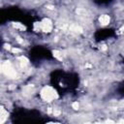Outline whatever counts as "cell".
<instances>
[{"label": "cell", "mask_w": 124, "mask_h": 124, "mask_svg": "<svg viewBox=\"0 0 124 124\" xmlns=\"http://www.w3.org/2000/svg\"><path fill=\"white\" fill-rule=\"evenodd\" d=\"M58 97L57 92L51 86H46L41 91V98L46 102H51Z\"/></svg>", "instance_id": "6da1fadb"}, {"label": "cell", "mask_w": 124, "mask_h": 124, "mask_svg": "<svg viewBox=\"0 0 124 124\" xmlns=\"http://www.w3.org/2000/svg\"><path fill=\"white\" fill-rule=\"evenodd\" d=\"M37 29L43 32H50L52 29V22L50 21V19L48 18H45L44 20H42L41 22L36 24Z\"/></svg>", "instance_id": "7a4b0ae2"}, {"label": "cell", "mask_w": 124, "mask_h": 124, "mask_svg": "<svg viewBox=\"0 0 124 124\" xmlns=\"http://www.w3.org/2000/svg\"><path fill=\"white\" fill-rule=\"evenodd\" d=\"M8 117V111L4 108H0V123L4 122Z\"/></svg>", "instance_id": "3957f363"}, {"label": "cell", "mask_w": 124, "mask_h": 124, "mask_svg": "<svg viewBox=\"0 0 124 124\" xmlns=\"http://www.w3.org/2000/svg\"><path fill=\"white\" fill-rule=\"evenodd\" d=\"M109 20H110V18H109V16H108V15H103V16H101L100 18H99V21H100L101 24H103V25L108 24V23H109Z\"/></svg>", "instance_id": "277c9868"}, {"label": "cell", "mask_w": 124, "mask_h": 124, "mask_svg": "<svg viewBox=\"0 0 124 124\" xmlns=\"http://www.w3.org/2000/svg\"><path fill=\"white\" fill-rule=\"evenodd\" d=\"M73 108H74L75 109H77V108H78V102H76V103L73 104Z\"/></svg>", "instance_id": "5b68a950"}]
</instances>
